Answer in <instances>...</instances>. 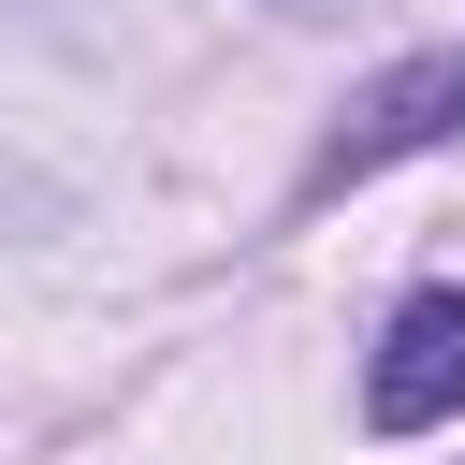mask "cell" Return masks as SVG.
<instances>
[{
  "label": "cell",
  "mask_w": 465,
  "mask_h": 465,
  "mask_svg": "<svg viewBox=\"0 0 465 465\" xmlns=\"http://www.w3.org/2000/svg\"><path fill=\"white\" fill-rule=\"evenodd\" d=\"M450 131H465V44H421V58H392L334 102V131L305 145V203H334V189H363V174L450 145Z\"/></svg>",
  "instance_id": "1"
},
{
  "label": "cell",
  "mask_w": 465,
  "mask_h": 465,
  "mask_svg": "<svg viewBox=\"0 0 465 465\" xmlns=\"http://www.w3.org/2000/svg\"><path fill=\"white\" fill-rule=\"evenodd\" d=\"M276 15H334V0H276Z\"/></svg>",
  "instance_id": "3"
},
{
  "label": "cell",
  "mask_w": 465,
  "mask_h": 465,
  "mask_svg": "<svg viewBox=\"0 0 465 465\" xmlns=\"http://www.w3.org/2000/svg\"><path fill=\"white\" fill-rule=\"evenodd\" d=\"M450 407H465V276L407 291L392 334L363 349V421H378V436H436Z\"/></svg>",
  "instance_id": "2"
}]
</instances>
